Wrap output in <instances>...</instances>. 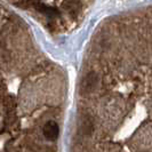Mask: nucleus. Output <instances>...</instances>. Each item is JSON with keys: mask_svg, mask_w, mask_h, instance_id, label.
<instances>
[{"mask_svg": "<svg viewBox=\"0 0 152 152\" xmlns=\"http://www.w3.org/2000/svg\"><path fill=\"white\" fill-rule=\"evenodd\" d=\"M79 126H80V133L84 134V135H89L94 129V126H93L91 118L87 117V115H85L81 119V122L79 124Z\"/></svg>", "mask_w": 152, "mask_h": 152, "instance_id": "obj_3", "label": "nucleus"}, {"mask_svg": "<svg viewBox=\"0 0 152 152\" xmlns=\"http://www.w3.org/2000/svg\"><path fill=\"white\" fill-rule=\"evenodd\" d=\"M99 75L96 72H89L84 77L81 86H80V91L83 94H89L93 91L96 89L97 85H99Z\"/></svg>", "mask_w": 152, "mask_h": 152, "instance_id": "obj_1", "label": "nucleus"}, {"mask_svg": "<svg viewBox=\"0 0 152 152\" xmlns=\"http://www.w3.org/2000/svg\"><path fill=\"white\" fill-rule=\"evenodd\" d=\"M42 133H44V136L49 140V141H54L58 137L60 134V127L57 125V122L53 121H47L45 124V126L42 127Z\"/></svg>", "mask_w": 152, "mask_h": 152, "instance_id": "obj_2", "label": "nucleus"}]
</instances>
